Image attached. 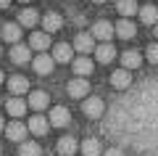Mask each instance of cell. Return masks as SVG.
Listing matches in <instances>:
<instances>
[{
  "label": "cell",
  "instance_id": "cell-8",
  "mask_svg": "<svg viewBox=\"0 0 158 156\" xmlns=\"http://www.w3.org/2000/svg\"><path fill=\"white\" fill-rule=\"evenodd\" d=\"M48 119H50L53 127H66L69 119H71V114H69V109H66V106H56V109L50 111V117H48Z\"/></svg>",
  "mask_w": 158,
  "mask_h": 156
},
{
  "label": "cell",
  "instance_id": "cell-28",
  "mask_svg": "<svg viewBox=\"0 0 158 156\" xmlns=\"http://www.w3.org/2000/svg\"><path fill=\"white\" fill-rule=\"evenodd\" d=\"M145 56H148V61H150V64H158V42L150 45V48L145 50Z\"/></svg>",
  "mask_w": 158,
  "mask_h": 156
},
{
  "label": "cell",
  "instance_id": "cell-31",
  "mask_svg": "<svg viewBox=\"0 0 158 156\" xmlns=\"http://www.w3.org/2000/svg\"><path fill=\"white\" fill-rule=\"evenodd\" d=\"M153 34H156V40H158V24H156V27H153Z\"/></svg>",
  "mask_w": 158,
  "mask_h": 156
},
{
  "label": "cell",
  "instance_id": "cell-22",
  "mask_svg": "<svg viewBox=\"0 0 158 156\" xmlns=\"http://www.w3.org/2000/svg\"><path fill=\"white\" fill-rule=\"evenodd\" d=\"M29 56H32V50L27 48V45H13V50H11V61L13 64H27L29 61Z\"/></svg>",
  "mask_w": 158,
  "mask_h": 156
},
{
  "label": "cell",
  "instance_id": "cell-6",
  "mask_svg": "<svg viewBox=\"0 0 158 156\" xmlns=\"http://www.w3.org/2000/svg\"><path fill=\"white\" fill-rule=\"evenodd\" d=\"M32 66H34V72H37V74L48 77V74L53 72V66H56V58L48 56V53H42V56H37V58L32 61Z\"/></svg>",
  "mask_w": 158,
  "mask_h": 156
},
{
  "label": "cell",
  "instance_id": "cell-30",
  "mask_svg": "<svg viewBox=\"0 0 158 156\" xmlns=\"http://www.w3.org/2000/svg\"><path fill=\"white\" fill-rule=\"evenodd\" d=\"M11 6V0H0V8H8Z\"/></svg>",
  "mask_w": 158,
  "mask_h": 156
},
{
  "label": "cell",
  "instance_id": "cell-38",
  "mask_svg": "<svg viewBox=\"0 0 158 156\" xmlns=\"http://www.w3.org/2000/svg\"><path fill=\"white\" fill-rule=\"evenodd\" d=\"M0 27H3V24H0Z\"/></svg>",
  "mask_w": 158,
  "mask_h": 156
},
{
  "label": "cell",
  "instance_id": "cell-20",
  "mask_svg": "<svg viewBox=\"0 0 158 156\" xmlns=\"http://www.w3.org/2000/svg\"><path fill=\"white\" fill-rule=\"evenodd\" d=\"M48 127H50V122H48L45 117H40V114H34V117L29 119V132H34V135H45Z\"/></svg>",
  "mask_w": 158,
  "mask_h": 156
},
{
  "label": "cell",
  "instance_id": "cell-17",
  "mask_svg": "<svg viewBox=\"0 0 158 156\" xmlns=\"http://www.w3.org/2000/svg\"><path fill=\"white\" fill-rule=\"evenodd\" d=\"M135 32H137V27L129 21V19H118V24H116V34L121 40H132L135 37Z\"/></svg>",
  "mask_w": 158,
  "mask_h": 156
},
{
  "label": "cell",
  "instance_id": "cell-1",
  "mask_svg": "<svg viewBox=\"0 0 158 156\" xmlns=\"http://www.w3.org/2000/svg\"><path fill=\"white\" fill-rule=\"evenodd\" d=\"M90 34H92L95 40H100V42H111V37L116 34V27H113L111 21H95Z\"/></svg>",
  "mask_w": 158,
  "mask_h": 156
},
{
  "label": "cell",
  "instance_id": "cell-18",
  "mask_svg": "<svg viewBox=\"0 0 158 156\" xmlns=\"http://www.w3.org/2000/svg\"><path fill=\"white\" fill-rule=\"evenodd\" d=\"M71 53H74V48L66 45V42H58L56 48H53V58H56L58 64H69L71 61Z\"/></svg>",
  "mask_w": 158,
  "mask_h": 156
},
{
  "label": "cell",
  "instance_id": "cell-14",
  "mask_svg": "<svg viewBox=\"0 0 158 156\" xmlns=\"http://www.w3.org/2000/svg\"><path fill=\"white\" fill-rule=\"evenodd\" d=\"M77 148H79V143L71 138V135H63V138L58 140V154H61V156H74Z\"/></svg>",
  "mask_w": 158,
  "mask_h": 156
},
{
  "label": "cell",
  "instance_id": "cell-26",
  "mask_svg": "<svg viewBox=\"0 0 158 156\" xmlns=\"http://www.w3.org/2000/svg\"><path fill=\"white\" fill-rule=\"evenodd\" d=\"M82 154L85 156H100V140L98 138H87L82 143Z\"/></svg>",
  "mask_w": 158,
  "mask_h": 156
},
{
  "label": "cell",
  "instance_id": "cell-7",
  "mask_svg": "<svg viewBox=\"0 0 158 156\" xmlns=\"http://www.w3.org/2000/svg\"><path fill=\"white\" fill-rule=\"evenodd\" d=\"M42 27H45V32H48V34L58 32V29L63 27V19H61V13H56V11H48L45 16H42Z\"/></svg>",
  "mask_w": 158,
  "mask_h": 156
},
{
  "label": "cell",
  "instance_id": "cell-35",
  "mask_svg": "<svg viewBox=\"0 0 158 156\" xmlns=\"http://www.w3.org/2000/svg\"><path fill=\"white\" fill-rule=\"evenodd\" d=\"M19 3H29V0H19Z\"/></svg>",
  "mask_w": 158,
  "mask_h": 156
},
{
  "label": "cell",
  "instance_id": "cell-15",
  "mask_svg": "<svg viewBox=\"0 0 158 156\" xmlns=\"http://www.w3.org/2000/svg\"><path fill=\"white\" fill-rule=\"evenodd\" d=\"M8 90H11L13 95L27 93V90H29V79H27V77H21V74H13V77L8 79Z\"/></svg>",
  "mask_w": 158,
  "mask_h": 156
},
{
  "label": "cell",
  "instance_id": "cell-19",
  "mask_svg": "<svg viewBox=\"0 0 158 156\" xmlns=\"http://www.w3.org/2000/svg\"><path fill=\"white\" fill-rule=\"evenodd\" d=\"M116 11L124 19H129L135 13H140V8H137V0H116Z\"/></svg>",
  "mask_w": 158,
  "mask_h": 156
},
{
  "label": "cell",
  "instance_id": "cell-37",
  "mask_svg": "<svg viewBox=\"0 0 158 156\" xmlns=\"http://www.w3.org/2000/svg\"><path fill=\"white\" fill-rule=\"evenodd\" d=\"M0 53H3V50H0Z\"/></svg>",
  "mask_w": 158,
  "mask_h": 156
},
{
  "label": "cell",
  "instance_id": "cell-2",
  "mask_svg": "<svg viewBox=\"0 0 158 156\" xmlns=\"http://www.w3.org/2000/svg\"><path fill=\"white\" fill-rule=\"evenodd\" d=\"M82 111L90 119H100L103 111H106V103H103V98H85L82 100Z\"/></svg>",
  "mask_w": 158,
  "mask_h": 156
},
{
  "label": "cell",
  "instance_id": "cell-25",
  "mask_svg": "<svg viewBox=\"0 0 158 156\" xmlns=\"http://www.w3.org/2000/svg\"><path fill=\"white\" fill-rule=\"evenodd\" d=\"M37 21H40V16H37L34 8H24V11L19 13V27H34Z\"/></svg>",
  "mask_w": 158,
  "mask_h": 156
},
{
  "label": "cell",
  "instance_id": "cell-24",
  "mask_svg": "<svg viewBox=\"0 0 158 156\" xmlns=\"http://www.w3.org/2000/svg\"><path fill=\"white\" fill-rule=\"evenodd\" d=\"M140 19H142V24L156 27V24H158V8L156 6H142L140 8Z\"/></svg>",
  "mask_w": 158,
  "mask_h": 156
},
{
  "label": "cell",
  "instance_id": "cell-5",
  "mask_svg": "<svg viewBox=\"0 0 158 156\" xmlns=\"http://www.w3.org/2000/svg\"><path fill=\"white\" fill-rule=\"evenodd\" d=\"M71 66H74V74H77V77H90L92 69H95V64H92L90 56H79V58L71 61Z\"/></svg>",
  "mask_w": 158,
  "mask_h": 156
},
{
  "label": "cell",
  "instance_id": "cell-9",
  "mask_svg": "<svg viewBox=\"0 0 158 156\" xmlns=\"http://www.w3.org/2000/svg\"><path fill=\"white\" fill-rule=\"evenodd\" d=\"M95 58H98L100 64H111L113 58H116V48H113L111 42H100V45L95 48Z\"/></svg>",
  "mask_w": 158,
  "mask_h": 156
},
{
  "label": "cell",
  "instance_id": "cell-27",
  "mask_svg": "<svg viewBox=\"0 0 158 156\" xmlns=\"http://www.w3.org/2000/svg\"><path fill=\"white\" fill-rule=\"evenodd\" d=\"M40 154H42V148L34 140H27V143L19 145V156H40Z\"/></svg>",
  "mask_w": 158,
  "mask_h": 156
},
{
  "label": "cell",
  "instance_id": "cell-3",
  "mask_svg": "<svg viewBox=\"0 0 158 156\" xmlns=\"http://www.w3.org/2000/svg\"><path fill=\"white\" fill-rule=\"evenodd\" d=\"M66 90H69L71 98H87V95H90V82H87L85 77H74Z\"/></svg>",
  "mask_w": 158,
  "mask_h": 156
},
{
  "label": "cell",
  "instance_id": "cell-34",
  "mask_svg": "<svg viewBox=\"0 0 158 156\" xmlns=\"http://www.w3.org/2000/svg\"><path fill=\"white\" fill-rule=\"evenodd\" d=\"M0 85H3V72H0Z\"/></svg>",
  "mask_w": 158,
  "mask_h": 156
},
{
  "label": "cell",
  "instance_id": "cell-21",
  "mask_svg": "<svg viewBox=\"0 0 158 156\" xmlns=\"http://www.w3.org/2000/svg\"><path fill=\"white\" fill-rule=\"evenodd\" d=\"M48 100H50V98H48L45 90H34V93L29 95V106H32L34 111H42V109L48 106Z\"/></svg>",
  "mask_w": 158,
  "mask_h": 156
},
{
  "label": "cell",
  "instance_id": "cell-16",
  "mask_svg": "<svg viewBox=\"0 0 158 156\" xmlns=\"http://www.w3.org/2000/svg\"><path fill=\"white\" fill-rule=\"evenodd\" d=\"M6 138L8 140H24V138H27V124H21L19 119H16V122H11L6 127Z\"/></svg>",
  "mask_w": 158,
  "mask_h": 156
},
{
  "label": "cell",
  "instance_id": "cell-36",
  "mask_svg": "<svg viewBox=\"0 0 158 156\" xmlns=\"http://www.w3.org/2000/svg\"><path fill=\"white\" fill-rule=\"evenodd\" d=\"M0 151H3V145H0Z\"/></svg>",
  "mask_w": 158,
  "mask_h": 156
},
{
  "label": "cell",
  "instance_id": "cell-12",
  "mask_svg": "<svg viewBox=\"0 0 158 156\" xmlns=\"http://www.w3.org/2000/svg\"><path fill=\"white\" fill-rule=\"evenodd\" d=\"M140 64H142V56L137 53V50H127V53H121V69L132 72V69H137Z\"/></svg>",
  "mask_w": 158,
  "mask_h": 156
},
{
  "label": "cell",
  "instance_id": "cell-13",
  "mask_svg": "<svg viewBox=\"0 0 158 156\" xmlns=\"http://www.w3.org/2000/svg\"><path fill=\"white\" fill-rule=\"evenodd\" d=\"M6 111L11 117H24L27 114V100L24 98H8L6 100Z\"/></svg>",
  "mask_w": 158,
  "mask_h": 156
},
{
  "label": "cell",
  "instance_id": "cell-29",
  "mask_svg": "<svg viewBox=\"0 0 158 156\" xmlns=\"http://www.w3.org/2000/svg\"><path fill=\"white\" fill-rule=\"evenodd\" d=\"M103 156H124V154H121V151H118V148H108V151H106V154H103Z\"/></svg>",
  "mask_w": 158,
  "mask_h": 156
},
{
  "label": "cell",
  "instance_id": "cell-11",
  "mask_svg": "<svg viewBox=\"0 0 158 156\" xmlns=\"http://www.w3.org/2000/svg\"><path fill=\"white\" fill-rule=\"evenodd\" d=\"M0 37L6 40V42L19 45V37H21V27H19V24H3V27H0Z\"/></svg>",
  "mask_w": 158,
  "mask_h": 156
},
{
  "label": "cell",
  "instance_id": "cell-4",
  "mask_svg": "<svg viewBox=\"0 0 158 156\" xmlns=\"http://www.w3.org/2000/svg\"><path fill=\"white\" fill-rule=\"evenodd\" d=\"M74 48H77L79 53H95V37H92L90 32H79L77 37H74Z\"/></svg>",
  "mask_w": 158,
  "mask_h": 156
},
{
  "label": "cell",
  "instance_id": "cell-10",
  "mask_svg": "<svg viewBox=\"0 0 158 156\" xmlns=\"http://www.w3.org/2000/svg\"><path fill=\"white\" fill-rule=\"evenodd\" d=\"M111 85H113L116 90H127V87L132 85V74L127 72V69H116V72L111 74Z\"/></svg>",
  "mask_w": 158,
  "mask_h": 156
},
{
  "label": "cell",
  "instance_id": "cell-32",
  "mask_svg": "<svg viewBox=\"0 0 158 156\" xmlns=\"http://www.w3.org/2000/svg\"><path fill=\"white\" fill-rule=\"evenodd\" d=\"M3 127H6V124H3V117H0V130H3Z\"/></svg>",
  "mask_w": 158,
  "mask_h": 156
},
{
  "label": "cell",
  "instance_id": "cell-33",
  "mask_svg": "<svg viewBox=\"0 0 158 156\" xmlns=\"http://www.w3.org/2000/svg\"><path fill=\"white\" fill-rule=\"evenodd\" d=\"M92 3H106V0H92Z\"/></svg>",
  "mask_w": 158,
  "mask_h": 156
},
{
  "label": "cell",
  "instance_id": "cell-23",
  "mask_svg": "<svg viewBox=\"0 0 158 156\" xmlns=\"http://www.w3.org/2000/svg\"><path fill=\"white\" fill-rule=\"evenodd\" d=\"M29 45H32L34 50H48V45H50V34H48V32H34L32 37H29Z\"/></svg>",
  "mask_w": 158,
  "mask_h": 156
}]
</instances>
